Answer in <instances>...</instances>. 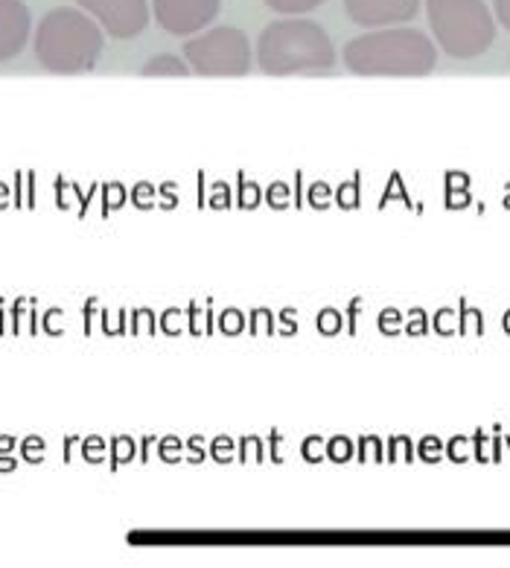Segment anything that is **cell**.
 I'll return each mask as SVG.
<instances>
[{
  "mask_svg": "<svg viewBox=\"0 0 510 568\" xmlns=\"http://www.w3.org/2000/svg\"><path fill=\"white\" fill-rule=\"evenodd\" d=\"M266 202L274 207V211H283L289 204V187L287 184H280V181H274L269 190H266Z\"/></svg>",
  "mask_w": 510,
  "mask_h": 568,
  "instance_id": "cell-12",
  "label": "cell"
},
{
  "mask_svg": "<svg viewBox=\"0 0 510 568\" xmlns=\"http://www.w3.org/2000/svg\"><path fill=\"white\" fill-rule=\"evenodd\" d=\"M123 199H126V190L120 187V184H106V213L111 211V207H120V204H123Z\"/></svg>",
  "mask_w": 510,
  "mask_h": 568,
  "instance_id": "cell-16",
  "label": "cell"
},
{
  "mask_svg": "<svg viewBox=\"0 0 510 568\" xmlns=\"http://www.w3.org/2000/svg\"><path fill=\"white\" fill-rule=\"evenodd\" d=\"M184 62L199 77H246L254 64V50L237 27H210L187 39Z\"/></svg>",
  "mask_w": 510,
  "mask_h": 568,
  "instance_id": "cell-5",
  "label": "cell"
},
{
  "mask_svg": "<svg viewBox=\"0 0 510 568\" xmlns=\"http://www.w3.org/2000/svg\"><path fill=\"white\" fill-rule=\"evenodd\" d=\"M152 195H156V190L149 187V184H138V187H134V193H132V199H134V204H138V207L149 211V207H152Z\"/></svg>",
  "mask_w": 510,
  "mask_h": 568,
  "instance_id": "cell-20",
  "label": "cell"
},
{
  "mask_svg": "<svg viewBox=\"0 0 510 568\" xmlns=\"http://www.w3.org/2000/svg\"><path fill=\"white\" fill-rule=\"evenodd\" d=\"M257 202H260V187H254V184H242L240 187V204L246 207V211H251V207H257Z\"/></svg>",
  "mask_w": 510,
  "mask_h": 568,
  "instance_id": "cell-19",
  "label": "cell"
},
{
  "mask_svg": "<svg viewBox=\"0 0 510 568\" xmlns=\"http://www.w3.org/2000/svg\"><path fill=\"white\" fill-rule=\"evenodd\" d=\"M41 449H44V444H41L39 437H30V444H23V455L30 460H36L41 455Z\"/></svg>",
  "mask_w": 510,
  "mask_h": 568,
  "instance_id": "cell-24",
  "label": "cell"
},
{
  "mask_svg": "<svg viewBox=\"0 0 510 568\" xmlns=\"http://www.w3.org/2000/svg\"><path fill=\"white\" fill-rule=\"evenodd\" d=\"M7 204H9V187L7 184H0V211H3Z\"/></svg>",
  "mask_w": 510,
  "mask_h": 568,
  "instance_id": "cell-25",
  "label": "cell"
},
{
  "mask_svg": "<svg viewBox=\"0 0 510 568\" xmlns=\"http://www.w3.org/2000/svg\"><path fill=\"white\" fill-rule=\"evenodd\" d=\"M222 0H152V18L163 32L190 39L217 21Z\"/></svg>",
  "mask_w": 510,
  "mask_h": 568,
  "instance_id": "cell-7",
  "label": "cell"
},
{
  "mask_svg": "<svg viewBox=\"0 0 510 568\" xmlns=\"http://www.w3.org/2000/svg\"><path fill=\"white\" fill-rule=\"evenodd\" d=\"M327 455H333L336 460H344V458H350V455H353V446H350L348 437H336L333 444L327 446Z\"/></svg>",
  "mask_w": 510,
  "mask_h": 568,
  "instance_id": "cell-15",
  "label": "cell"
},
{
  "mask_svg": "<svg viewBox=\"0 0 510 568\" xmlns=\"http://www.w3.org/2000/svg\"><path fill=\"white\" fill-rule=\"evenodd\" d=\"M330 187H327V184H312L310 187V202H312V207H318V211H321V207H327V204H330Z\"/></svg>",
  "mask_w": 510,
  "mask_h": 568,
  "instance_id": "cell-18",
  "label": "cell"
},
{
  "mask_svg": "<svg viewBox=\"0 0 510 568\" xmlns=\"http://www.w3.org/2000/svg\"><path fill=\"white\" fill-rule=\"evenodd\" d=\"M493 16L496 24H502L504 30H510V0H493Z\"/></svg>",
  "mask_w": 510,
  "mask_h": 568,
  "instance_id": "cell-21",
  "label": "cell"
},
{
  "mask_svg": "<svg viewBox=\"0 0 510 568\" xmlns=\"http://www.w3.org/2000/svg\"><path fill=\"white\" fill-rule=\"evenodd\" d=\"M344 68L356 77H429L438 48L414 27H379L344 44Z\"/></svg>",
  "mask_w": 510,
  "mask_h": 568,
  "instance_id": "cell-1",
  "label": "cell"
},
{
  "mask_svg": "<svg viewBox=\"0 0 510 568\" xmlns=\"http://www.w3.org/2000/svg\"><path fill=\"white\" fill-rule=\"evenodd\" d=\"M32 32V16L23 0H0V62L16 59Z\"/></svg>",
  "mask_w": 510,
  "mask_h": 568,
  "instance_id": "cell-9",
  "label": "cell"
},
{
  "mask_svg": "<svg viewBox=\"0 0 510 568\" xmlns=\"http://www.w3.org/2000/svg\"><path fill=\"white\" fill-rule=\"evenodd\" d=\"M266 7L274 9L278 16H307V12H312V9H318L324 0H263Z\"/></svg>",
  "mask_w": 510,
  "mask_h": 568,
  "instance_id": "cell-11",
  "label": "cell"
},
{
  "mask_svg": "<svg viewBox=\"0 0 510 568\" xmlns=\"http://www.w3.org/2000/svg\"><path fill=\"white\" fill-rule=\"evenodd\" d=\"M79 9L109 32L111 39H138L152 21V7L147 0H77Z\"/></svg>",
  "mask_w": 510,
  "mask_h": 568,
  "instance_id": "cell-6",
  "label": "cell"
},
{
  "mask_svg": "<svg viewBox=\"0 0 510 568\" xmlns=\"http://www.w3.org/2000/svg\"><path fill=\"white\" fill-rule=\"evenodd\" d=\"M134 455V444L129 440V437H117L114 440V464H123V460H129Z\"/></svg>",
  "mask_w": 510,
  "mask_h": 568,
  "instance_id": "cell-17",
  "label": "cell"
},
{
  "mask_svg": "<svg viewBox=\"0 0 510 568\" xmlns=\"http://www.w3.org/2000/svg\"><path fill=\"white\" fill-rule=\"evenodd\" d=\"M143 77H187L190 68L187 62H181L178 55H156V59H149L143 68H140Z\"/></svg>",
  "mask_w": 510,
  "mask_h": 568,
  "instance_id": "cell-10",
  "label": "cell"
},
{
  "mask_svg": "<svg viewBox=\"0 0 510 568\" xmlns=\"http://www.w3.org/2000/svg\"><path fill=\"white\" fill-rule=\"evenodd\" d=\"M344 12L353 24L379 30V27H400L414 21L420 12V0H341Z\"/></svg>",
  "mask_w": 510,
  "mask_h": 568,
  "instance_id": "cell-8",
  "label": "cell"
},
{
  "mask_svg": "<svg viewBox=\"0 0 510 568\" xmlns=\"http://www.w3.org/2000/svg\"><path fill=\"white\" fill-rule=\"evenodd\" d=\"M336 199H339V204L344 207V211H350V207H359V195H356V184L353 181H348V184H341L339 193H336Z\"/></svg>",
  "mask_w": 510,
  "mask_h": 568,
  "instance_id": "cell-14",
  "label": "cell"
},
{
  "mask_svg": "<svg viewBox=\"0 0 510 568\" xmlns=\"http://www.w3.org/2000/svg\"><path fill=\"white\" fill-rule=\"evenodd\" d=\"M102 27L79 7L50 9L36 27L32 50L44 71L50 73H88L106 48Z\"/></svg>",
  "mask_w": 510,
  "mask_h": 568,
  "instance_id": "cell-3",
  "label": "cell"
},
{
  "mask_svg": "<svg viewBox=\"0 0 510 568\" xmlns=\"http://www.w3.org/2000/svg\"><path fill=\"white\" fill-rule=\"evenodd\" d=\"M102 449H106V446H102L100 437H91V440H86V458L88 460L102 458Z\"/></svg>",
  "mask_w": 510,
  "mask_h": 568,
  "instance_id": "cell-23",
  "label": "cell"
},
{
  "mask_svg": "<svg viewBox=\"0 0 510 568\" xmlns=\"http://www.w3.org/2000/svg\"><path fill=\"white\" fill-rule=\"evenodd\" d=\"M434 44L452 59H479L496 41V16L484 0H426Z\"/></svg>",
  "mask_w": 510,
  "mask_h": 568,
  "instance_id": "cell-4",
  "label": "cell"
},
{
  "mask_svg": "<svg viewBox=\"0 0 510 568\" xmlns=\"http://www.w3.org/2000/svg\"><path fill=\"white\" fill-rule=\"evenodd\" d=\"M339 327H341V315L336 310H324L321 315H318V329H321V333L336 335L339 333Z\"/></svg>",
  "mask_w": 510,
  "mask_h": 568,
  "instance_id": "cell-13",
  "label": "cell"
},
{
  "mask_svg": "<svg viewBox=\"0 0 510 568\" xmlns=\"http://www.w3.org/2000/svg\"><path fill=\"white\" fill-rule=\"evenodd\" d=\"M254 59L269 77H307L330 71L336 64V48L324 27L294 16L271 21L260 32Z\"/></svg>",
  "mask_w": 510,
  "mask_h": 568,
  "instance_id": "cell-2",
  "label": "cell"
},
{
  "mask_svg": "<svg viewBox=\"0 0 510 568\" xmlns=\"http://www.w3.org/2000/svg\"><path fill=\"white\" fill-rule=\"evenodd\" d=\"M228 202H231L228 187H224V184H217V195H210V204H213V207H219V211H224V207H228Z\"/></svg>",
  "mask_w": 510,
  "mask_h": 568,
  "instance_id": "cell-22",
  "label": "cell"
}]
</instances>
